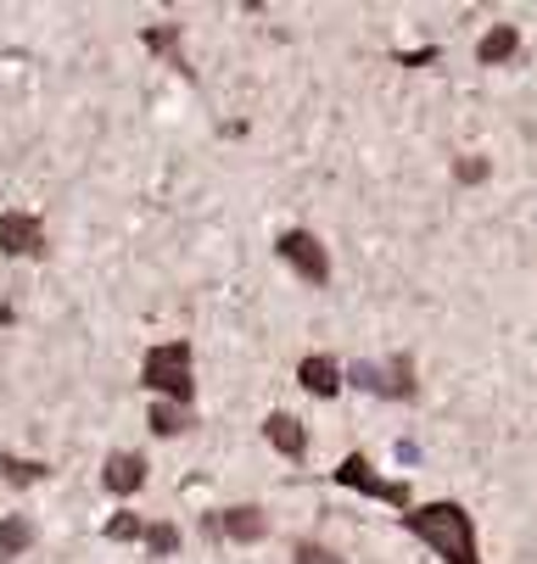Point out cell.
I'll return each instance as SVG.
<instances>
[{
    "instance_id": "6da1fadb",
    "label": "cell",
    "mask_w": 537,
    "mask_h": 564,
    "mask_svg": "<svg viewBox=\"0 0 537 564\" xmlns=\"http://www.w3.org/2000/svg\"><path fill=\"white\" fill-rule=\"evenodd\" d=\"M404 531H409V536H420L442 564H482L471 509H465V503H453V498H437V503L409 509V514H404Z\"/></svg>"
},
{
    "instance_id": "7a4b0ae2",
    "label": "cell",
    "mask_w": 537,
    "mask_h": 564,
    "mask_svg": "<svg viewBox=\"0 0 537 564\" xmlns=\"http://www.w3.org/2000/svg\"><path fill=\"white\" fill-rule=\"evenodd\" d=\"M140 386L158 391V402H180V409H191V402H196L191 341H163V347H151L146 364H140Z\"/></svg>"
},
{
    "instance_id": "3957f363",
    "label": "cell",
    "mask_w": 537,
    "mask_h": 564,
    "mask_svg": "<svg viewBox=\"0 0 537 564\" xmlns=\"http://www.w3.org/2000/svg\"><path fill=\"white\" fill-rule=\"evenodd\" d=\"M347 386H358V391H369V397H393V402H415V358L409 352H398V358H387V364H347Z\"/></svg>"
},
{
    "instance_id": "277c9868",
    "label": "cell",
    "mask_w": 537,
    "mask_h": 564,
    "mask_svg": "<svg viewBox=\"0 0 537 564\" xmlns=\"http://www.w3.org/2000/svg\"><path fill=\"white\" fill-rule=\"evenodd\" d=\"M275 252H280V263H286L297 280H309L314 291L331 285V252L320 247L314 229H286V235L275 240Z\"/></svg>"
},
{
    "instance_id": "5b68a950",
    "label": "cell",
    "mask_w": 537,
    "mask_h": 564,
    "mask_svg": "<svg viewBox=\"0 0 537 564\" xmlns=\"http://www.w3.org/2000/svg\"><path fill=\"white\" fill-rule=\"evenodd\" d=\"M331 480H336V487H353V492H364V498H375V503H393V509H415L409 503V487H404V480H380L375 469H369V458L364 453H347L336 469H331Z\"/></svg>"
},
{
    "instance_id": "8992f818",
    "label": "cell",
    "mask_w": 537,
    "mask_h": 564,
    "mask_svg": "<svg viewBox=\"0 0 537 564\" xmlns=\"http://www.w3.org/2000/svg\"><path fill=\"white\" fill-rule=\"evenodd\" d=\"M0 252L7 258H45L51 252V240H45V224L23 207L12 213H0Z\"/></svg>"
},
{
    "instance_id": "52a82bcc",
    "label": "cell",
    "mask_w": 537,
    "mask_h": 564,
    "mask_svg": "<svg viewBox=\"0 0 537 564\" xmlns=\"http://www.w3.org/2000/svg\"><path fill=\"white\" fill-rule=\"evenodd\" d=\"M202 531L218 536V542H264V536H269V514H264L258 503H236V509L207 514Z\"/></svg>"
},
{
    "instance_id": "ba28073f",
    "label": "cell",
    "mask_w": 537,
    "mask_h": 564,
    "mask_svg": "<svg viewBox=\"0 0 537 564\" xmlns=\"http://www.w3.org/2000/svg\"><path fill=\"white\" fill-rule=\"evenodd\" d=\"M297 380H302V391H309V397H336L347 386V369L331 352H309V358L297 364Z\"/></svg>"
},
{
    "instance_id": "9c48e42d",
    "label": "cell",
    "mask_w": 537,
    "mask_h": 564,
    "mask_svg": "<svg viewBox=\"0 0 537 564\" xmlns=\"http://www.w3.org/2000/svg\"><path fill=\"white\" fill-rule=\"evenodd\" d=\"M101 487H107L112 498H135V492L146 487V458H140V453H107Z\"/></svg>"
},
{
    "instance_id": "30bf717a",
    "label": "cell",
    "mask_w": 537,
    "mask_h": 564,
    "mask_svg": "<svg viewBox=\"0 0 537 564\" xmlns=\"http://www.w3.org/2000/svg\"><path fill=\"white\" fill-rule=\"evenodd\" d=\"M264 436H269V447H275L280 458H291V464L309 458V431H302L297 414H269V420H264Z\"/></svg>"
},
{
    "instance_id": "8fae6325",
    "label": "cell",
    "mask_w": 537,
    "mask_h": 564,
    "mask_svg": "<svg viewBox=\"0 0 537 564\" xmlns=\"http://www.w3.org/2000/svg\"><path fill=\"white\" fill-rule=\"evenodd\" d=\"M509 56H520V34H515V23H493V29L482 34V45H476V62H482V67H498V62H509Z\"/></svg>"
},
{
    "instance_id": "7c38bea8",
    "label": "cell",
    "mask_w": 537,
    "mask_h": 564,
    "mask_svg": "<svg viewBox=\"0 0 537 564\" xmlns=\"http://www.w3.org/2000/svg\"><path fill=\"white\" fill-rule=\"evenodd\" d=\"M34 547V520L29 514H7L0 520V558H23Z\"/></svg>"
},
{
    "instance_id": "4fadbf2b",
    "label": "cell",
    "mask_w": 537,
    "mask_h": 564,
    "mask_svg": "<svg viewBox=\"0 0 537 564\" xmlns=\"http://www.w3.org/2000/svg\"><path fill=\"white\" fill-rule=\"evenodd\" d=\"M45 475H51V464H40V458L0 453V480H7V487H34V480H45Z\"/></svg>"
},
{
    "instance_id": "5bb4252c",
    "label": "cell",
    "mask_w": 537,
    "mask_h": 564,
    "mask_svg": "<svg viewBox=\"0 0 537 564\" xmlns=\"http://www.w3.org/2000/svg\"><path fill=\"white\" fill-rule=\"evenodd\" d=\"M180 40H185V29H180V23H158V29H146V45H151V51L169 56V67L191 73V67H185V56H180Z\"/></svg>"
},
{
    "instance_id": "9a60e30c",
    "label": "cell",
    "mask_w": 537,
    "mask_h": 564,
    "mask_svg": "<svg viewBox=\"0 0 537 564\" xmlns=\"http://www.w3.org/2000/svg\"><path fill=\"white\" fill-rule=\"evenodd\" d=\"M146 425L158 436H180V431H191V409H180V402H151Z\"/></svg>"
},
{
    "instance_id": "2e32d148",
    "label": "cell",
    "mask_w": 537,
    "mask_h": 564,
    "mask_svg": "<svg viewBox=\"0 0 537 564\" xmlns=\"http://www.w3.org/2000/svg\"><path fill=\"white\" fill-rule=\"evenodd\" d=\"M291 564H347V558L331 553V547L314 542V536H302V542H291Z\"/></svg>"
},
{
    "instance_id": "e0dca14e",
    "label": "cell",
    "mask_w": 537,
    "mask_h": 564,
    "mask_svg": "<svg viewBox=\"0 0 537 564\" xmlns=\"http://www.w3.org/2000/svg\"><path fill=\"white\" fill-rule=\"evenodd\" d=\"M146 547L158 553V558L180 553V525H169V520H158V525H146Z\"/></svg>"
},
{
    "instance_id": "ac0fdd59",
    "label": "cell",
    "mask_w": 537,
    "mask_h": 564,
    "mask_svg": "<svg viewBox=\"0 0 537 564\" xmlns=\"http://www.w3.org/2000/svg\"><path fill=\"white\" fill-rule=\"evenodd\" d=\"M107 542H146V520L140 514H112L107 520Z\"/></svg>"
},
{
    "instance_id": "d6986e66",
    "label": "cell",
    "mask_w": 537,
    "mask_h": 564,
    "mask_svg": "<svg viewBox=\"0 0 537 564\" xmlns=\"http://www.w3.org/2000/svg\"><path fill=\"white\" fill-rule=\"evenodd\" d=\"M453 174H459V185H471V180H487V163H482V156H476V163L465 156V163H459Z\"/></svg>"
}]
</instances>
